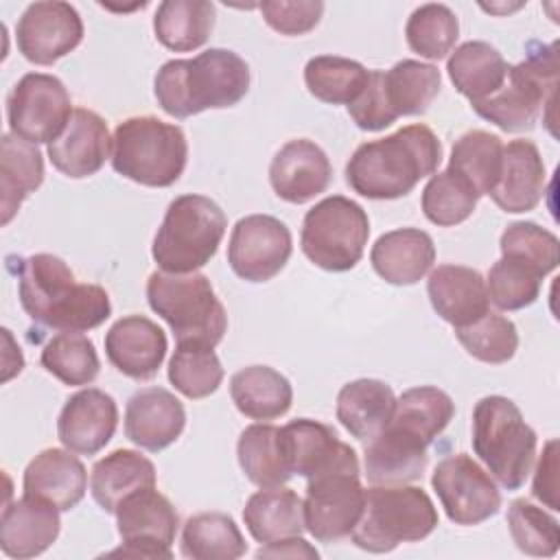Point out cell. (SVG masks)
<instances>
[{"instance_id": "9a60e30c", "label": "cell", "mask_w": 560, "mask_h": 560, "mask_svg": "<svg viewBox=\"0 0 560 560\" xmlns=\"http://www.w3.org/2000/svg\"><path fill=\"white\" fill-rule=\"evenodd\" d=\"M293 238L289 228L271 214H247L236 221L228 243L232 271L247 282H267L289 262Z\"/></svg>"}, {"instance_id": "c3c4849f", "label": "cell", "mask_w": 560, "mask_h": 560, "mask_svg": "<svg viewBox=\"0 0 560 560\" xmlns=\"http://www.w3.org/2000/svg\"><path fill=\"white\" fill-rule=\"evenodd\" d=\"M508 529L518 551L536 558H551L560 545V525L556 516L534 505L532 501L516 499L508 508Z\"/></svg>"}, {"instance_id": "ee69618b", "label": "cell", "mask_w": 560, "mask_h": 560, "mask_svg": "<svg viewBox=\"0 0 560 560\" xmlns=\"http://www.w3.org/2000/svg\"><path fill=\"white\" fill-rule=\"evenodd\" d=\"M405 37L413 52L424 59L440 61L453 50L459 37L457 15L440 2L420 4L407 20Z\"/></svg>"}, {"instance_id": "f1b7e54d", "label": "cell", "mask_w": 560, "mask_h": 560, "mask_svg": "<svg viewBox=\"0 0 560 560\" xmlns=\"http://www.w3.org/2000/svg\"><path fill=\"white\" fill-rule=\"evenodd\" d=\"M155 486V466L151 459L131 448H118L92 466L90 492L101 510L116 514L120 503Z\"/></svg>"}, {"instance_id": "b9f144b4", "label": "cell", "mask_w": 560, "mask_h": 560, "mask_svg": "<svg viewBox=\"0 0 560 560\" xmlns=\"http://www.w3.org/2000/svg\"><path fill=\"white\" fill-rule=\"evenodd\" d=\"M44 370L63 385H90L101 370L96 348L81 332H57L42 350Z\"/></svg>"}, {"instance_id": "816d5d0a", "label": "cell", "mask_w": 560, "mask_h": 560, "mask_svg": "<svg viewBox=\"0 0 560 560\" xmlns=\"http://www.w3.org/2000/svg\"><path fill=\"white\" fill-rule=\"evenodd\" d=\"M381 77H383V70H370L365 88L348 105L350 118L363 131H381V129H385V127L396 122V118L389 114V109L385 105L383 88H381Z\"/></svg>"}, {"instance_id": "52a82bcc", "label": "cell", "mask_w": 560, "mask_h": 560, "mask_svg": "<svg viewBox=\"0 0 560 560\" xmlns=\"http://www.w3.org/2000/svg\"><path fill=\"white\" fill-rule=\"evenodd\" d=\"M112 147L114 171L151 188L173 186L188 162L182 127L155 116H133L118 122Z\"/></svg>"}, {"instance_id": "cb8c5ba5", "label": "cell", "mask_w": 560, "mask_h": 560, "mask_svg": "<svg viewBox=\"0 0 560 560\" xmlns=\"http://www.w3.org/2000/svg\"><path fill=\"white\" fill-rule=\"evenodd\" d=\"M545 162L532 140L518 138L503 144L499 179L490 192L492 201L503 212H529L545 195Z\"/></svg>"}, {"instance_id": "7dc6e473", "label": "cell", "mask_w": 560, "mask_h": 560, "mask_svg": "<svg viewBox=\"0 0 560 560\" xmlns=\"http://www.w3.org/2000/svg\"><path fill=\"white\" fill-rule=\"evenodd\" d=\"M477 192L448 168L433 173L422 190V212L424 217L440 225L451 228L464 223L477 208Z\"/></svg>"}, {"instance_id": "d6986e66", "label": "cell", "mask_w": 560, "mask_h": 560, "mask_svg": "<svg viewBox=\"0 0 560 560\" xmlns=\"http://www.w3.org/2000/svg\"><path fill=\"white\" fill-rule=\"evenodd\" d=\"M118 427L116 400L96 387L72 394L57 420L59 442L77 455H96Z\"/></svg>"}, {"instance_id": "30bf717a", "label": "cell", "mask_w": 560, "mask_h": 560, "mask_svg": "<svg viewBox=\"0 0 560 560\" xmlns=\"http://www.w3.org/2000/svg\"><path fill=\"white\" fill-rule=\"evenodd\" d=\"M368 236L365 210L343 195H332L304 214L300 247L313 265L339 273L350 271L361 260Z\"/></svg>"}, {"instance_id": "9c48e42d", "label": "cell", "mask_w": 560, "mask_h": 560, "mask_svg": "<svg viewBox=\"0 0 560 560\" xmlns=\"http://www.w3.org/2000/svg\"><path fill=\"white\" fill-rule=\"evenodd\" d=\"M558 88L556 44L532 52L525 61L510 66L503 85L483 101L470 103L475 114L503 131L534 129L540 112L553 105Z\"/></svg>"}, {"instance_id": "d590c367", "label": "cell", "mask_w": 560, "mask_h": 560, "mask_svg": "<svg viewBox=\"0 0 560 560\" xmlns=\"http://www.w3.org/2000/svg\"><path fill=\"white\" fill-rule=\"evenodd\" d=\"M214 28V4L208 0H164L153 15L155 39L175 52L201 48Z\"/></svg>"}, {"instance_id": "ac0fdd59", "label": "cell", "mask_w": 560, "mask_h": 560, "mask_svg": "<svg viewBox=\"0 0 560 560\" xmlns=\"http://www.w3.org/2000/svg\"><path fill=\"white\" fill-rule=\"evenodd\" d=\"M112 140L107 122L96 112L77 107L66 129L48 142V160L66 177H90L109 158Z\"/></svg>"}, {"instance_id": "681fc988", "label": "cell", "mask_w": 560, "mask_h": 560, "mask_svg": "<svg viewBox=\"0 0 560 560\" xmlns=\"http://www.w3.org/2000/svg\"><path fill=\"white\" fill-rule=\"evenodd\" d=\"M501 256H516L532 262L545 276L560 262V241L553 232L534 221H514L501 234Z\"/></svg>"}, {"instance_id": "bcb514c9", "label": "cell", "mask_w": 560, "mask_h": 560, "mask_svg": "<svg viewBox=\"0 0 560 560\" xmlns=\"http://www.w3.org/2000/svg\"><path fill=\"white\" fill-rule=\"evenodd\" d=\"M455 337L470 357L490 365L508 363L518 348V332L514 322L492 311L468 326L455 328Z\"/></svg>"}, {"instance_id": "44dd1931", "label": "cell", "mask_w": 560, "mask_h": 560, "mask_svg": "<svg viewBox=\"0 0 560 560\" xmlns=\"http://www.w3.org/2000/svg\"><path fill=\"white\" fill-rule=\"evenodd\" d=\"M166 350L168 343L164 330L144 315H127L105 335V354L109 363L133 381L153 378Z\"/></svg>"}, {"instance_id": "836d02e7", "label": "cell", "mask_w": 560, "mask_h": 560, "mask_svg": "<svg viewBox=\"0 0 560 560\" xmlns=\"http://www.w3.org/2000/svg\"><path fill=\"white\" fill-rule=\"evenodd\" d=\"M230 396L243 416L252 420H276L289 411L293 387L278 370L249 365L230 378Z\"/></svg>"}, {"instance_id": "8d00e7d4", "label": "cell", "mask_w": 560, "mask_h": 560, "mask_svg": "<svg viewBox=\"0 0 560 560\" xmlns=\"http://www.w3.org/2000/svg\"><path fill=\"white\" fill-rule=\"evenodd\" d=\"M440 85V70L418 59H402L381 77L385 105L396 120L400 116L424 114L438 96Z\"/></svg>"}, {"instance_id": "2e32d148", "label": "cell", "mask_w": 560, "mask_h": 560, "mask_svg": "<svg viewBox=\"0 0 560 560\" xmlns=\"http://www.w3.org/2000/svg\"><path fill=\"white\" fill-rule=\"evenodd\" d=\"M83 39V20L70 2L44 0L24 9L15 26L22 57L35 66H52Z\"/></svg>"}, {"instance_id": "db71d44e", "label": "cell", "mask_w": 560, "mask_h": 560, "mask_svg": "<svg viewBox=\"0 0 560 560\" xmlns=\"http://www.w3.org/2000/svg\"><path fill=\"white\" fill-rule=\"evenodd\" d=\"M256 558H319V553L304 538L293 536V538L267 542L256 551Z\"/></svg>"}, {"instance_id": "60d3db41", "label": "cell", "mask_w": 560, "mask_h": 560, "mask_svg": "<svg viewBox=\"0 0 560 560\" xmlns=\"http://www.w3.org/2000/svg\"><path fill=\"white\" fill-rule=\"evenodd\" d=\"M368 68L354 59L339 55H317L304 66V83L308 92L330 105H350L368 81Z\"/></svg>"}, {"instance_id": "603a6c76", "label": "cell", "mask_w": 560, "mask_h": 560, "mask_svg": "<svg viewBox=\"0 0 560 560\" xmlns=\"http://www.w3.org/2000/svg\"><path fill=\"white\" fill-rule=\"evenodd\" d=\"M429 444L418 435L387 422L363 451V475L372 486H400L422 479Z\"/></svg>"}, {"instance_id": "7402d4cb", "label": "cell", "mask_w": 560, "mask_h": 560, "mask_svg": "<svg viewBox=\"0 0 560 560\" xmlns=\"http://www.w3.org/2000/svg\"><path fill=\"white\" fill-rule=\"evenodd\" d=\"M186 427L182 400L164 387L138 389L125 409V435L140 448L158 453L171 446Z\"/></svg>"}, {"instance_id": "1f68e13d", "label": "cell", "mask_w": 560, "mask_h": 560, "mask_svg": "<svg viewBox=\"0 0 560 560\" xmlns=\"http://www.w3.org/2000/svg\"><path fill=\"white\" fill-rule=\"evenodd\" d=\"M236 457L245 477L258 488L284 486L293 477L282 427L265 422L249 424L238 438Z\"/></svg>"}, {"instance_id": "d4e9b609", "label": "cell", "mask_w": 560, "mask_h": 560, "mask_svg": "<svg viewBox=\"0 0 560 560\" xmlns=\"http://www.w3.org/2000/svg\"><path fill=\"white\" fill-rule=\"evenodd\" d=\"M59 529V510L48 501L24 494L2 510L0 549L15 560L35 558L57 540Z\"/></svg>"}, {"instance_id": "5bb4252c", "label": "cell", "mask_w": 560, "mask_h": 560, "mask_svg": "<svg viewBox=\"0 0 560 560\" xmlns=\"http://www.w3.org/2000/svg\"><path fill=\"white\" fill-rule=\"evenodd\" d=\"M363 501L365 490L359 472L335 470L306 479L304 527L319 542H337L357 527Z\"/></svg>"}, {"instance_id": "d6a6232c", "label": "cell", "mask_w": 560, "mask_h": 560, "mask_svg": "<svg viewBox=\"0 0 560 560\" xmlns=\"http://www.w3.org/2000/svg\"><path fill=\"white\" fill-rule=\"evenodd\" d=\"M508 70L510 63L503 59V55L488 42L477 39L457 46L446 61L448 79L470 103L494 94L503 85Z\"/></svg>"}, {"instance_id": "484cf974", "label": "cell", "mask_w": 560, "mask_h": 560, "mask_svg": "<svg viewBox=\"0 0 560 560\" xmlns=\"http://www.w3.org/2000/svg\"><path fill=\"white\" fill-rule=\"evenodd\" d=\"M433 311L453 328L468 326L490 311L483 276L464 265H438L427 280Z\"/></svg>"}, {"instance_id": "ab89813d", "label": "cell", "mask_w": 560, "mask_h": 560, "mask_svg": "<svg viewBox=\"0 0 560 560\" xmlns=\"http://www.w3.org/2000/svg\"><path fill=\"white\" fill-rule=\"evenodd\" d=\"M453 416L455 402L444 389L420 385L402 392L396 398L389 422L431 444L448 427Z\"/></svg>"}, {"instance_id": "3957f363", "label": "cell", "mask_w": 560, "mask_h": 560, "mask_svg": "<svg viewBox=\"0 0 560 560\" xmlns=\"http://www.w3.org/2000/svg\"><path fill=\"white\" fill-rule=\"evenodd\" d=\"M249 90V66L228 48L166 61L153 81L158 105L173 118L234 107Z\"/></svg>"}, {"instance_id": "e0dca14e", "label": "cell", "mask_w": 560, "mask_h": 560, "mask_svg": "<svg viewBox=\"0 0 560 560\" xmlns=\"http://www.w3.org/2000/svg\"><path fill=\"white\" fill-rule=\"evenodd\" d=\"M282 435L293 475L313 479L335 470L359 472L354 448L341 442L337 431L324 422L298 418L282 427Z\"/></svg>"}, {"instance_id": "5b68a950", "label": "cell", "mask_w": 560, "mask_h": 560, "mask_svg": "<svg viewBox=\"0 0 560 560\" xmlns=\"http://www.w3.org/2000/svg\"><path fill=\"white\" fill-rule=\"evenodd\" d=\"M472 451L505 490H518L534 466L536 431L505 396H483L472 409Z\"/></svg>"}, {"instance_id": "f5cc1de1", "label": "cell", "mask_w": 560, "mask_h": 560, "mask_svg": "<svg viewBox=\"0 0 560 560\" xmlns=\"http://www.w3.org/2000/svg\"><path fill=\"white\" fill-rule=\"evenodd\" d=\"M558 442L549 440L542 448V455L538 459L536 472H534V486L532 494L542 501L549 510H560L558 503V455H556Z\"/></svg>"}, {"instance_id": "ba28073f", "label": "cell", "mask_w": 560, "mask_h": 560, "mask_svg": "<svg viewBox=\"0 0 560 560\" xmlns=\"http://www.w3.org/2000/svg\"><path fill=\"white\" fill-rule=\"evenodd\" d=\"M438 527V510L418 486H372L352 529V542L370 553H387L400 542H418Z\"/></svg>"}, {"instance_id": "4316f807", "label": "cell", "mask_w": 560, "mask_h": 560, "mask_svg": "<svg viewBox=\"0 0 560 560\" xmlns=\"http://www.w3.org/2000/svg\"><path fill=\"white\" fill-rule=\"evenodd\" d=\"M22 486L24 494L48 501L59 512H68L85 497L88 472L72 451L44 448L28 462Z\"/></svg>"}, {"instance_id": "8992f818", "label": "cell", "mask_w": 560, "mask_h": 560, "mask_svg": "<svg viewBox=\"0 0 560 560\" xmlns=\"http://www.w3.org/2000/svg\"><path fill=\"white\" fill-rule=\"evenodd\" d=\"M228 228L225 212L203 195L175 197L155 232L151 256L160 271L192 273L210 262Z\"/></svg>"}, {"instance_id": "74e56055", "label": "cell", "mask_w": 560, "mask_h": 560, "mask_svg": "<svg viewBox=\"0 0 560 560\" xmlns=\"http://www.w3.org/2000/svg\"><path fill=\"white\" fill-rule=\"evenodd\" d=\"M501 160V138L483 129H472L455 140L448 158V171L462 177L477 192V197H483L492 192L499 179Z\"/></svg>"}, {"instance_id": "8fae6325", "label": "cell", "mask_w": 560, "mask_h": 560, "mask_svg": "<svg viewBox=\"0 0 560 560\" xmlns=\"http://www.w3.org/2000/svg\"><path fill=\"white\" fill-rule=\"evenodd\" d=\"M66 85L55 74L28 72L7 96V120L13 136L42 144L52 142L72 116Z\"/></svg>"}, {"instance_id": "f6af8a7d", "label": "cell", "mask_w": 560, "mask_h": 560, "mask_svg": "<svg viewBox=\"0 0 560 560\" xmlns=\"http://www.w3.org/2000/svg\"><path fill=\"white\" fill-rule=\"evenodd\" d=\"M168 381L190 400L214 394L223 381V368L214 348L177 346L168 361Z\"/></svg>"}, {"instance_id": "4dcf8cb0", "label": "cell", "mask_w": 560, "mask_h": 560, "mask_svg": "<svg viewBox=\"0 0 560 560\" xmlns=\"http://www.w3.org/2000/svg\"><path fill=\"white\" fill-rule=\"evenodd\" d=\"M243 521L254 540L267 545L282 538L300 536L304 527V501L295 490L276 486L254 492L245 508Z\"/></svg>"}, {"instance_id": "7c38bea8", "label": "cell", "mask_w": 560, "mask_h": 560, "mask_svg": "<svg viewBox=\"0 0 560 560\" xmlns=\"http://www.w3.org/2000/svg\"><path fill=\"white\" fill-rule=\"evenodd\" d=\"M431 486L455 525H479L501 508L494 479L466 453L444 457L431 475Z\"/></svg>"}, {"instance_id": "4fadbf2b", "label": "cell", "mask_w": 560, "mask_h": 560, "mask_svg": "<svg viewBox=\"0 0 560 560\" xmlns=\"http://www.w3.org/2000/svg\"><path fill=\"white\" fill-rule=\"evenodd\" d=\"M116 525L122 545L109 551V556L173 558L171 545L179 527V516L155 486L127 497L116 510Z\"/></svg>"}, {"instance_id": "7a4b0ae2", "label": "cell", "mask_w": 560, "mask_h": 560, "mask_svg": "<svg viewBox=\"0 0 560 560\" xmlns=\"http://www.w3.org/2000/svg\"><path fill=\"white\" fill-rule=\"evenodd\" d=\"M442 162V144L427 125H407L385 138L363 142L346 164L348 186L368 199H398Z\"/></svg>"}, {"instance_id": "ffe728a7", "label": "cell", "mask_w": 560, "mask_h": 560, "mask_svg": "<svg viewBox=\"0 0 560 560\" xmlns=\"http://www.w3.org/2000/svg\"><path fill=\"white\" fill-rule=\"evenodd\" d=\"M332 179V166L326 151L313 140H289L269 164V184L273 192L289 203H306L322 195Z\"/></svg>"}, {"instance_id": "f546056e", "label": "cell", "mask_w": 560, "mask_h": 560, "mask_svg": "<svg viewBox=\"0 0 560 560\" xmlns=\"http://www.w3.org/2000/svg\"><path fill=\"white\" fill-rule=\"evenodd\" d=\"M394 405L396 396L387 383L378 378H357L339 389L337 420L352 438L365 442L387 427Z\"/></svg>"}, {"instance_id": "6da1fadb", "label": "cell", "mask_w": 560, "mask_h": 560, "mask_svg": "<svg viewBox=\"0 0 560 560\" xmlns=\"http://www.w3.org/2000/svg\"><path fill=\"white\" fill-rule=\"evenodd\" d=\"M18 298L33 322L59 332H85L112 315L107 291L77 282L72 269L52 254L20 258Z\"/></svg>"}, {"instance_id": "f35d334b", "label": "cell", "mask_w": 560, "mask_h": 560, "mask_svg": "<svg viewBox=\"0 0 560 560\" xmlns=\"http://www.w3.org/2000/svg\"><path fill=\"white\" fill-rule=\"evenodd\" d=\"M182 556L192 560H234L247 551L245 538L230 514L201 512L182 529Z\"/></svg>"}, {"instance_id": "83f0119b", "label": "cell", "mask_w": 560, "mask_h": 560, "mask_svg": "<svg viewBox=\"0 0 560 560\" xmlns=\"http://www.w3.org/2000/svg\"><path fill=\"white\" fill-rule=\"evenodd\" d=\"M374 271L389 284L420 282L435 262L433 238L418 228H398L376 238L370 252Z\"/></svg>"}, {"instance_id": "277c9868", "label": "cell", "mask_w": 560, "mask_h": 560, "mask_svg": "<svg viewBox=\"0 0 560 560\" xmlns=\"http://www.w3.org/2000/svg\"><path fill=\"white\" fill-rule=\"evenodd\" d=\"M147 300L175 335L177 346L214 348L228 330V313L203 273L153 271Z\"/></svg>"}, {"instance_id": "e575fe53", "label": "cell", "mask_w": 560, "mask_h": 560, "mask_svg": "<svg viewBox=\"0 0 560 560\" xmlns=\"http://www.w3.org/2000/svg\"><path fill=\"white\" fill-rule=\"evenodd\" d=\"M44 182V158L37 144L18 136L2 133L0 140V190H2V225L20 210L22 201Z\"/></svg>"}, {"instance_id": "f907efd6", "label": "cell", "mask_w": 560, "mask_h": 560, "mask_svg": "<svg viewBox=\"0 0 560 560\" xmlns=\"http://www.w3.org/2000/svg\"><path fill=\"white\" fill-rule=\"evenodd\" d=\"M265 22L280 35H304L319 24L324 2L319 0H265L258 4Z\"/></svg>"}, {"instance_id": "7bdbcfd3", "label": "cell", "mask_w": 560, "mask_h": 560, "mask_svg": "<svg viewBox=\"0 0 560 560\" xmlns=\"http://www.w3.org/2000/svg\"><path fill=\"white\" fill-rule=\"evenodd\" d=\"M545 273L516 256H501L488 271L486 289L490 302L501 311H518L540 295Z\"/></svg>"}]
</instances>
